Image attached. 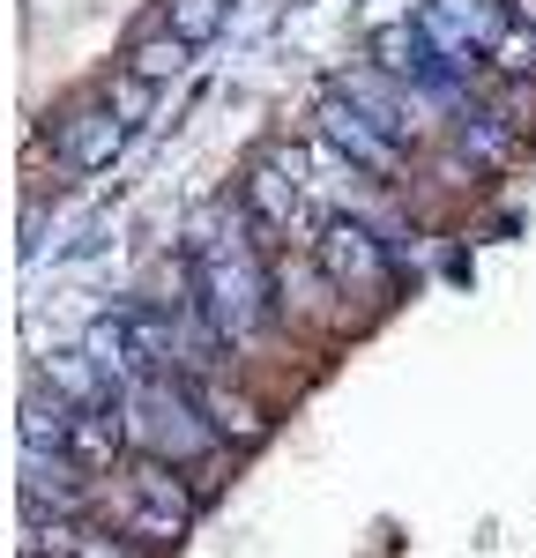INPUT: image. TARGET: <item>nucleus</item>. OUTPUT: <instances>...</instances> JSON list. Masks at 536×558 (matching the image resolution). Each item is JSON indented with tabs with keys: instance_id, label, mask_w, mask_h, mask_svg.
<instances>
[{
	"instance_id": "39448f33",
	"label": "nucleus",
	"mask_w": 536,
	"mask_h": 558,
	"mask_svg": "<svg viewBox=\"0 0 536 558\" xmlns=\"http://www.w3.org/2000/svg\"><path fill=\"white\" fill-rule=\"evenodd\" d=\"M246 223L268 239H306V179L291 149H261L246 165Z\"/></svg>"
},
{
	"instance_id": "9b49d317",
	"label": "nucleus",
	"mask_w": 536,
	"mask_h": 558,
	"mask_svg": "<svg viewBox=\"0 0 536 558\" xmlns=\"http://www.w3.org/2000/svg\"><path fill=\"white\" fill-rule=\"evenodd\" d=\"M120 447H127L120 417H105V410H75V425H68V454H75L89 476L112 470V462H120Z\"/></svg>"
},
{
	"instance_id": "0eeeda50",
	"label": "nucleus",
	"mask_w": 536,
	"mask_h": 558,
	"mask_svg": "<svg viewBox=\"0 0 536 558\" xmlns=\"http://www.w3.org/2000/svg\"><path fill=\"white\" fill-rule=\"evenodd\" d=\"M127 112L105 97V105H83L75 120H68V134H60V165L68 172H97V165H112L120 157V142H127Z\"/></svg>"
},
{
	"instance_id": "f8f14e48",
	"label": "nucleus",
	"mask_w": 536,
	"mask_h": 558,
	"mask_svg": "<svg viewBox=\"0 0 536 558\" xmlns=\"http://www.w3.org/2000/svg\"><path fill=\"white\" fill-rule=\"evenodd\" d=\"M68 425H75L68 395H45V380L23 395V447H68Z\"/></svg>"
},
{
	"instance_id": "9d476101",
	"label": "nucleus",
	"mask_w": 536,
	"mask_h": 558,
	"mask_svg": "<svg viewBox=\"0 0 536 558\" xmlns=\"http://www.w3.org/2000/svg\"><path fill=\"white\" fill-rule=\"evenodd\" d=\"M186 387H194L202 417H209L223 439H239V447H254V439H261V410H254L239 387H223V373H209V380H186Z\"/></svg>"
},
{
	"instance_id": "4468645a",
	"label": "nucleus",
	"mask_w": 536,
	"mask_h": 558,
	"mask_svg": "<svg viewBox=\"0 0 536 558\" xmlns=\"http://www.w3.org/2000/svg\"><path fill=\"white\" fill-rule=\"evenodd\" d=\"M223 15H231V0H165V31H179L186 45L217 38Z\"/></svg>"
},
{
	"instance_id": "6e6552de",
	"label": "nucleus",
	"mask_w": 536,
	"mask_h": 558,
	"mask_svg": "<svg viewBox=\"0 0 536 558\" xmlns=\"http://www.w3.org/2000/svg\"><path fill=\"white\" fill-rule=\"evenodd\" d=\"M23 558H142L127 536H112L105 521H31Z\"/></svg>"
},
{
	"instance_id": "7ed1b4c3",
	"label": "nucleus",
	"mask_w": 536,
	"mask_h": 558,
	"mask_svg": "<svg viewBox=\"0 0 536 558\" xmlns=\"http://www.w3.org/2000/svg\"><path fill=\"white\" fill-rule=\"evenodd\" d=\"M89 514L105 521L112 536H127V544H179V536H186V521H194V492L179 484L172 462L134 454V462L112 470V484H97Z\"/></svg>"
},
{
	"instance_id": "423d86ee",
	"label": "nucleus",
	"mask_w": 536,
	"mask_h": 558,
	"mask_svg": "<svg viewBox=\"0 0 536 558\" xmlns=\"http://www.w3.org/2000/svg\"><path fill=\"white\" fill-rule=\"evenodd\" d=\"M320 142L351 165V172H373V179H402V142L373 112H357L343 89H328L320 97Z\"/></svg>"
},
{
	"instance_id": "2eb2a0df",
	"label": "nucleus",
	"mask_w": 536,
	"mask_h": 558,
	"mask_svg": "<svg viewBox=\"0 0 536 558\" xmlns=\"http://www.w3.org/2000/svg\"><path fill=\"white\" fill-rule=\"evenodd\" d=\"M499 68H507V75H536V23L499 38Z\"/></svg>"
},
{
	"instance_id": "f257e3e1",
	"label": "nucleus",
	"mask_w": 536,
	"mask_h": 558,
	"mask_svg": "<svg viewBox=\"0 0 536 558\" xmlns=\"http://www.w3.org/2000/svg\"><path fill=\"white\" fill-rule=\"evenodd\" d=\"M186 260H194V283H202V305H209L217 336L231 350H246L268 328V299H276V283H268L246 223H231V231H209V223H202V246Z\"/></svg>"
},
{
	"instance_id": "20e7f679",
	"label": "nucleus",
	"mask_w": 536,
	"mask_h": 558,
	"mask_svg": "<svg viewBox=\"0 0 536 558\" xmlns=\"http://www.w3.org/2000/svg\"><path fill=\"white\" fill-rule=\"evenodd\" d=\"M313 268H320L343 299H388V283H395L388 246H380L373 223H357V216H336V223L313 231Z\"/></svg>"
},
{
	"instance_id": "ddd939ff",
	"label": "nucleus",
	"mask_w": 536,
	"mask_h": 558,
	"mask_svg": "<svg viewBox=\"0 0 536 558\" xmlns=\"http://www.w3.org/2000/svg\"><path fill=\"white\" fill-rule=\"evenodd\" d=\"M186 52H194V45L179 38V31H165V38H142L127 52V75H142V83H165V75H179V68H186Z\"/></svg>"
},
{
	"instance_id": "1a4fd4ad",
	"label": "nucleus",
	"mask_w": 536,
	"mask_h": 558,
	"mask_svg": "<svg viewBox=\"0 0 536 558\" xmlns=\"http://www.w3.org/2000/svg\"><path fill=\"white\" fill-rule=\"evenodd\" d=\"M336 89L351 97L357 112H373V120L395 134V142H425V120H433V112H425V105H417L410 89H395L388 75H365V68H357V75H343Z\"/></svg>"
},
{
	"instance_id": "f03ea898",
	"label": "nucleus",
	"mask_w": 536,
	"mask_h": 558,
	"mask_svg": "<svg viewBox=\"0 0 536 558\" xmlns=\"http://www.w3.org/2000/svg\"><path fill=\"white\" fill-rule=\"evenodd\" d=\"M120 432H127L134 454H149V462H202V454H217L223 432L202 417V402H194V387L179 380V373H149V380L120 387Z\"/></svg>"
}]
</instances>
